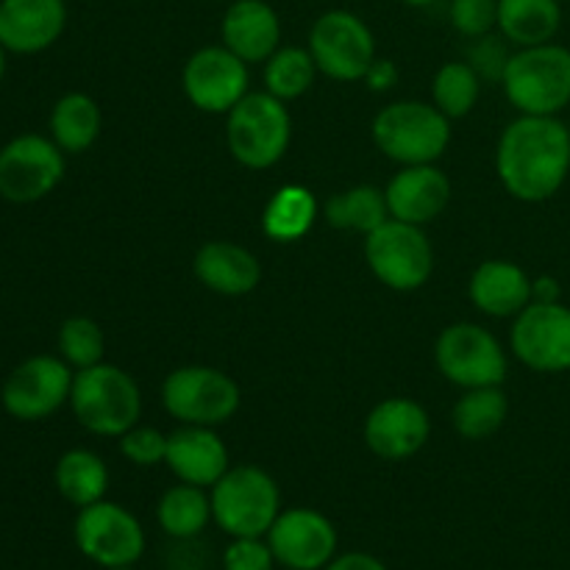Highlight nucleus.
Segmentation results:
<instances>
[{
    "label": "nucleus",
    "mask_w": 570,
    "mask_h": 570,
    "mask_svg": "<svg viewBox=\"0 0 570 570\" xmlns=\"http://www.w3.org/2000/svg\"><path fill=\"white\" fill-rule=\"evenodd\" d=\"M495 173L515 200H551L570 176V128L560 117L521 115L501 131Z\"/></svg>",
    "instance_id": "1"
},
{
    "label": "nucleus",
    "mask_w": 570,
    "mask_h": 570,
    "mask_svg": "<svg viewBox=\"0 0 570 570\" xmlns=\"http://www.w3.org/2000/svg\"><path fill=\"white\" fill-rule=\"evenodd\" d=\"M70 410L87 432L98 438H122L142 417V393L131 373L100 362L76 371Z\"/></svg>",
    "instance_id": "2"
},
{
    "label": "nucleus",
    "mask_w": 570,
    "mask_h": 570,
    "mask_svg": "<svg viewBox=\"0 0 570 570\" xmlns=\"http://www.w3.org/2000/svg\"><path fill=\"white\" fill-rule=\"evenodd\" d=\"M371 134L395 165H434L451 142V120L434 104L395 100L373 117Z\"/></svg>",
    "instance_id": "3"
},
{
    "label": "nucleus",
    "mask_w": 570,
    "mask_h": 570,
    "mask_svg": "<svg viewBox=\"0 0 570 570\" xmlns=\"http://www.w3.org/2000/svg\"><path fill=\"white\" fill-rule=\"evenodd\" d=\"M209 495L212 518L228 538H265L282 512V490L259 465L228 468Z\"/></svg>",
    "instance_id": "4"
},
{
    "label": "nucleus",
    "mask_w": 570,
    "mask_h": 570,
    "mask_svg": "<svg viewBox=\"0 0 570 570\" xmlns=\"http://www.w3.org/2000/svg\"><path fill=\"white\" fill-rule=\"evenodd\" d=\"M501 87L521 115L557 117L570 106V48L557 42L518 48Z\"/></svg>",
    "instance_id": "5"
},
{
    "label": "nucleus",
    "mask_w": 570,
    "mask_h": 570,
    "mask_svg": "<svg viewBox=\"0 0 570 570\" xmlns=\"http://www.w3.org/2000/svg\"><path fill=\"white\" fill-rule=\"evenodd\" d=\"M293 139L287 104L271 92H248L226 115V145L248 170H267L284 159Z\"/></svg>",
    "instance_id": "6"
},
{
    "label": "nucleus",
    "mask_w": 570,
    "mask_h": 570,
    "mask_svg": "<svg viewBox=\"0 0 570 570\" xmlns=\"http://www.w3.org/2000/svg\"><path fill=\"white\" fill-rule=\"evenodd\" d=\"M161 404L184 426L215 429L237 415L243 390L220 367L184 365L161 382Z\"/></svg>",
    "instance_id": "7"
},
{
    "label": "nucleus",
    "mask_w": 570,
    "mask_h": 570,
    "mask_svg": "<svg viewBox=\"0 0 570 570\" xmlns=\"http://www.w3.org/2000/svg\"><path fill=\"white\" fill-rule=\"evenodd\" d=\"M365 262L373 276L395 293H415L432 278L434 248L423 226L390 217L365 237Z\"/></svg>",
    "instance_id": "8"
},
{
    "label": "nucleus",
    "mask_w": 570,
    "mask_h": 570,
    "mask_svg": "<svg viewBox=\"0 0 570 570\" xmlns=\"http://www.w3.org/2000/svg\"><path fill=\"white\" fill-rule=\"evenodd\" d=\"M438 371L462 390L499 387L504 384L510 362L504 345L479 323H451L434 343Z\"/></svg>",
    "instance_id": "9"
},
{
    "label": "nucleus",
    "mask_w": 570,
    "mask_h": 570,
    "mask_svg": "<svg viewBox=\"0 0 570 570\" xmlns=\"http://www.w3.org/2000/svg\"><path fill=\"white\" fill-rule=\"evenodd\" d=\"M309 53L323 76L334 81H360L376 61V37L360 14L332 9L312 22Z\"/></svg>",
    "instance_id": "10"
},
{
    "label": "nucleus",
    "mask_w": 570,
    "mask_h": 570,
    "mask_svg": "<svg viewBox=\"0 0 570 570\" xmlns=\"http://www.w3.org/2000/svg\"><path fill=\"white\" fill-rule=\"evenodd\" d=\"M72 538L78 551L104 570L137 566L145 554V529L139 518L106 499L78 510Z\"/></svg>",
    "instance_id": "11"
},
{
    "label": "nucleus",
    "mask_w": 570,
    "mask_h": 570,
    "mask_svg": "<svg viewBox=\"0 0 570 570\" xmlns=\"http://www.w3.org/2000/svg\"><path fill=\"white\" fill-rule=\"evenodd\" d=\"M65 178V150L48 137L22 134L0 148V195L11 204H37Z\"/></svg>",
    "instance_id": "12"
},
{
    "label": "nucleus",
    "mask_w": 570,
    "mask_h": 570,
    "mask_svg": "<svg viewBox=\"0 0 570 570\" xmlns=\"http://www.w3.org/2000/svg\"><path fill=\"white\" fill-rule=\"evenodd\" d=\"M72 379L65 360L59 356L39 354L17 365L3 384V410L22 423H37L70 404Z\"/></svg>",
    "instance_id": "13"
},
{
    "label": "nucleus",
    "mask_w": 570,
    "mask_h": 570,
    "mask_svg": "<svg viewBox=\"0 0 570 570\" xmlns=\"http://www.w3.org/2000/svg\"><path fill=\"white\" fill-rule=\"evenodd\" d=\"M510 348L521 365L534 373L570 371V306L532 304L515 315L510 332Z\"/></svg>",
    "instance_id": "14"
},
{
    "label": "nucleus",
    "mask_w": 570,
    "mask_h": 570,
    "mask_svg": "<svg viewBox=\"0 0 570 570\" xmlns=\"http://www.w3.org/2000/svg\"><path fill=\"white\" fill-rule=\"evenodd\" d=\"M248 83V65L226 45H206L195 50L181 72L184 95L206 115H228L250 92Z\"/></svg>",
    "instance_id": "15"
},
{
    "label": "nucleus",
    "mask_w": 570,
    "mask_h": 570,
    "mask_svg": "<svg viewBox=\"0 0 570 570\" xmlns=\"http://www.w3.org/2000/svg\"><path fill=\"white\" fill-rule=\"evenodd\" d=\"M265 538L278 566L287 570H323L340 546L332 518L312 507L282 510Z\"/></svg>",
    "instance_id": "16"
},
{
    "label": "nucleus",
    "mask_w": 570,
    "mask_h": 570,
    "mask_svg": "<svg viewBox=\"0 0 570 570\" xmlns=\"http://www.w3.org/2000/svg\"><path fill=\"white\" fill-rule=\"evenodd\" d=\"M365 445L387 462H401L415 456L432 434V421L429 412L417 401L393 395L384 399L367 412L365 417Z\"/></svg>",
    "instance_id": "17"
},
{
    "label": "nucleus",
    "mask_w": 570,
    "mask_h": 570,
    "mask_svg": "<svg viewBox=\"0 0 570 570\" xmlns=\"http://www.w3.org/2000/svg\"><path fill=\"white\" fill-rule=\"evenodd\" d=\"M65 26V0H0V45L11 53H42Z\"/></svg>",
    "instance_id": "18"
},
{
    "label": "nucleus",
    "mask_w": 570,
    "mask_h": 570,
    "mask_svg": "<svg viewBox=\"0 0 570 570\" xmlns=\"http://www.w3.org/2000/svg\"><path fill=\"white\" fill-rule=\"evenodd\" d=\"M387 209L393 220L412 223V226H426L438 220L451 200V181L440 167L434 165H412L401 167L390 178Z\"/></svg>",
    "instance_id": "19"
},
{
    "label": "nucleus",
    "mask_w": 570,
    "mask_h": 570,
    "mask_svg": "<svg viewBox=\"0 0 570 570\" xmlns=\"http://www.w3.org/2000/svg\"><path fill=\"white\" fill-rule=\"evenodd\" d=\"M220 37L245 65H259L282 48V20L265 0H234L220 20Z\"/></svg>",
    "instance_id": "20"
},
{
    "label": "nucleus",
    "mask_w": 570,
    "mask_h": 570,
    "mask_svg": "<svg viewBox=\"0 0 570 570\" xmlns=\"http://www.w3.org/2000/svg\"><path fill=\"white\" fill-rule=\"evenodd\" d=\"M173 476L178 482L206 488L220 482L223 473L228 471V449L215 429L209 426H178L176 432L167 434V460Z\"/></svg>",
    "instance_id": "21"
},
{
    "label": "nucleus",
    "mask_w": 570,
    "mask_h": 570,
    "mask_svg": "<svg viewBox=\"0 0 570 570\" xmlns=\"http://www.w3.org/2000/svg\"><path fill=\"white\" fill-rule=\"evenodd\" d=\"M193 271L206 289L226 298H239L259 287L262 265L254 250L228 239H212L198 248Z\"/></svg>",
    "instance_id": "22"
},
{
    "label": "nucleus",
    "mask_w": 570,
    "mask_h": 570,
    "mask_svg": "<svg viewBox=\"0 0 570 570\" xmlns=\"http://www.w3.org/2000/svg\"><path fill=\"white\" fill-rule=\"evenodd\" d=\"M471 304L488 317H515L532 304V276L507 259H488L471 273Z\"/></svg>",
    "instance_id": "23"
},
{
    "label": "nucleus",
    "mask_w": 570,
    "mask_h": 570,
    "mask_svg": "<svg viewBox=\"0 0 570 570\" xmlns=\"http://www.w3.org/2000/svg\"><path fill=\"white\" fill-rule=\"evenodd\" d=\"M560 26V0H499V33L515 48L554 42Z\"/></svg>",
    "instance_id": "24"
},
{
    "label": "nucleus",
    "mask_w": 570,
    "mask_h": 570,
    "mask_svg": "<svg viewBox=\"0 0 570 570\" xmlns=\"http://www.w3.org/2000/svg\"><path fill=\"white\" fill-rule=\"evenodd\" d=\"M156 521L159 529L176 543L184 540H195L204 534L209 527L212 518V495L206 488H195V484H176V488L165 490L156 504Z\"/></svg>",
    "instance_id": "25"
},
{
    "label": "nucleus",
    "mask_w": 570,
    "mask_h": 570,
    "mask_svg": "<svg viewBox=\"0 0 570 570\" xmlns=\"http://www.w3.org/2000/svg\"><path fill=\"white\" fill-rule=\"evenodd\" d=\"M53 482L61 499L81 510V507L98 504V501L106 499L109 468H106V462L95 451L72 449L61 454L59 462H56Z\"/></svg>",
    "instance_id": "26"
},
{
    "label": "nucleus",
    "mask_w": 570,
    "mask_h": 570,
    "mask_svg": "<svg viewBox=\"0 0 570 570\" xmlns=\"http://www.w3.org/2000/svg\"><path fill=\"white\" fill-rule=\"evenodd\" d=\"M317 220V200L301 184H284L262 212V228L273 243H298Z\"/></svg>",
    "instance_id": "27"
},
{
    "label": "nucleus",
    "mask_w": 570,
    "mask_h": 570,
    "mask_svg": "<svg viewBox=\"0 0 570 570\" xmlns=\"http://www.w3.org/2000/svg\"><path fill=\"white\" fill-rule=\"evenodd\" d=\"M100 126H104L100 106L83 92L65 95L50 111V134L65 154H83L92 148L95 139L100 137Z\"/></svg>",
    "instance_id": "28"
},
{
    "label": "nucleus",
    "mask_w": 570,
    "mask_h": 570,
    "mask_svg": "<svg viewBox=\"0 0 570 570\" xmlns=\"http://www.w3.org/2000/svg\"><path fill=\"white\" fill-rule=\"evenodd\" d=\"M510 417V399L499 387H473L462 390L460 401L451 412L454 432L462 440H488L499 432Z\"/></svg>",
    "instance_id": "29"
},
{
    "label": "nucleus",
    "mask_w": 570,
    "mask_h": 570,
    "mask_svg": "<svg viewBox=\"0 0 570 570\" xmlns=\"http://www.w3.org/2000/svg\"><path fill=\"white\" fill-rule=\"evenodd\" d=\"M323 215H326L328 226L340 228V232L365 234L367 237L373 228L390 220L387 195H384V189L371 187V184H356V187L332 195Z\"/></svg>",
    "instance_id": "30"
},
{
    "label": "nucleus",
    "mask_w": 570,
    "mask_h": 570,
    "mask_svg": "<svg viewBox=\"0 0 570 570\" xmlns=\"http://www.w3.org/2000/svg\"><path fill=\"white\" fill-rule=\"evenodd\" d=\"M317 72L321 70H317L309 48H298V45L278 48L276 53L265 61V92L284 100V104L298 100L309 92Z\"/></svg>",
    "instance_id": "31"
},
{
    "label": "nucleus",
    "mask_w": 570,
    "mask_h": 570,
    "mask_svg": "<svg viewBox=\"0 0 570 570\" xmlns=\"http://www.w3.org/2000/svg\"><path fill=\"white\" fill-rule=\"evenodd\" d=\"M482 95V78L476 76L468 61H449L434 72L432 104L443 111L449 120H460L473 111Z\"/></svg>",
    "instance_id": "32"
},
{
    "label": "nucleus",
    "mask_w": 570,
    "mask_h": 570,
    "mask_svg": "<svg viewBox=\"0 0 570 570\" xmlns=\"http://www.w3.org/2000/svg\"><path fill=\"white\" fill-rule=\"evenodd\" d=\"M59 351L61 360L76 371L100 365L106 351L104 328L92 317H67L59 328Z\"/></svg>",
    "instance_id": "33"
},
{
    "label": "nucleus",
    "mask_w": 570,
    "mask_h": 570,
    "mask_svg": "<svg viewBox=\"0 0 570 570\" xmlns=\"http://www.w3.org/2000/svg\"><path fill=\"white\" fill-rule=\"evenodd\" d=\"M449 20L468 39L493 33L499 28V0H451Z\"/></svg>",
    "instance_id": "34"
},
{
    "label": "nucleus",
    "mask_w": 570,
    "mask_h": 570,
    "mask_svg": "<svg viewBox=\"0 0 570 570\" xmlns=\"http://www.w3.org/2000/svg\"><path fill=\"white\" fill-rule=\"evenodd\" d=\"M510 42L495 33H484V37L473 39L471 50H468V65L476 70L482 81L501 83L504 81V70L510 65Z\"/></svg>",
    "instance_id": "35"
},
{
    "label": "nucleus",
    "mask_w": 570,
    "mask_h": 570,
    "mask_svg": "<svg viewBox=\"0 0 570 570\" xmlns=\"http://www.w3.org/2000/svg\"><path fill=\"white\" fill-rule=\"evenodd\" d=\"M117 440H120V454L137 468H154L167 460V434H161L159 429L137 423Z\"/></svg>",
    "instance_id": "36"
},
{
    "label": "nucleus",
    "mask_w": 570,
    "mask_h": 570,
    "mask_svg": "<svg viewBox=\"0 0 570 570\" xmlns=\"http://www.w3.org/2000/svg\"><path fill=\"white\" fill-rule=\"evenodd\" d=\"M223 570H276L267 538H232L220 560Z\"/></svg>",
    "instance_id": "37"
},
{
    "label": "nucleus",
    "mask_w": 570,
    "mask_h": 570,
    "mask_svg": "<svg viewBox=\"0 0 570 570\" xmlns=\"http://www.w3.org/2000/svg\"><path fill=\"white\" fill-rule=\"evenodd\" d=\"M365 81L371 92H387V89H393L395 81H399V67L390 59H379L376 56V61L367 67Z\"/></svg>",
    "instance_id": "38"
},
{
    "label": "nucleus",
    "mask_w": 570,
    "mask_h": 570,
    "mask_svg": "<svg viewBox=\"0 0 570 570\" xmlns=\"http://www.w3.org/2000/svg\"><path fill=\"white\" fill-rule=\"evenodd\" d=\"M323 570H387V566L367 551H348V554L334 557Z\"/></svg>",
    "instance_id": "39"
},
{
    "label": "nucleus",
    "mask_w": 570,
    "mask_h": 570,
    "mask_svg": "<svg viewBox=\"0 0 570 570\" xmlns=\"http://www.w3.org/2000/svg\"><path fill=\"white\" fill-rule=\"evenodd\" d=\"M562 295L560 282L554 276H538L532 278V301L538 304H557Z\"/></svg>",
    "instance_id": "40"
},
{
    "label": "nucleus",
    "mask_w": 570,
    "mask_h": 570,
    "mask_svg": "<svg viewBox=\"0 0 570 570\" xmlns=\"http://www.w3.org/2000/svg\"><path fill=\"white\" fill-rule=\"evenodd\" d=\"M401 3L417 6V9H423V6H432V3H438V0H401Z\"/></svg>",
    "instance_id": "41"
},
{
    "label": "nucleus",
    "mask_w": 570,
    "mask_h": 570,
    "mask_svg": "<svg viewBox=\"0 0 570 570\" xmlns=\"http://www.w3.org/2000/svg\"><path fill=\"white\" fill-rule=\"evenodd\" d=\"M3 76H6V48L0 45V81H3Z\"/></svg>",
    "instance_id": "42"
},
{
    "label": "nucleus",
    "mask_w": 570,
    "mask_h": 570,
    "mask_svg": "<svg viewBox=\"0 0 570 570\" xmlns=\"http://www.w3.org/2000/svg\"><path fill=\"white\" fill-rule=\"evenodd\" d=\"M106 570H134V566H126V568H106Z\"/></svg>",
    "instance_id": "43"
}]
</instances>
